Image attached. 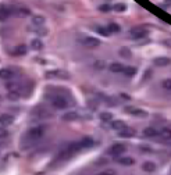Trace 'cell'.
Masks as SVG:
<instances>
[{
  "label": "cell",
  "instance_id": "6da1fadb",
  "mask_svg": "<svg viewBox=\"0 0 171 175\" xmlns=\"http://www.w3.org/2000/svg\"><path fill=\"white\" fill-rule=\"evenodd\" d=\"M45 131H46V128L43 125H36V127L29 128L28 132H27V139H29V140L41 139L42 136L45 135Z\"/></svg>",
  "mask_w": 171,
  "mask_h": 175
},
{
  "label": "cell",
  "instance_id": "7a4b0ae2",
  "mask_svg": "<svg viewBox=\"0 0 171 175\" xmlns=\"http://www.w3.org/2000/svg\"><path fill=\"white\" fill-rule=\"evenodd\" d=\"M31 116H32V118H35V119H43V118H49V117H52V113L45 107H36L35 110H32Z\"/></svg>",
  "mask_w": 171,
  "mask_h": 175
},
{
  "label": "cell",
  "instance_id": "3957f363",
  "mask_svg": "<svg viewBox=\"0 0 171 175\" xmlns=\"http://www.w3.org/2000/svg\"><path fill=\"white\" fill-rule=\"evenodd\" d=\"M50 102L53 104V107L58 108V110H64V108L68 107V102H67V99L63 97V96H54V97L50 99Z\"/></svg>",
  "mask_w": 171,
  "mask_h": 175
},
{
  "label": "cell",
  "instance_id": "277c9868",
  "mask_svg": "<svg viewBox=\"0 0 171 175\" xmlns=\"http://www.w3.org/2000/svg\"><path fill=\"white\" fill-rule=\"evenodd\" d=\"M130 35L132 39H142L147 35V31L145 28H134L130 31Z\"/></svg>",
  "mask_w": 171,
  "mask_h": 175
},
{
  "label": "cell",
  "instance_id": "5b68a950",
  "mask_svg": "<svg viewBox=\"0 0 171 175\" xmlns=\"http://www.w3.org/2000/svg\"><path fill=\"white\" fill-rule=\"evenodd\" d=\"M124 151H125V146H124V145L115 143V145H113V146L109 149V154H111V156H120V154H122Z\"/></svg>",
  "mask_w": 171,
  "mask_h": 175
},
{
  "label": "cell",
  "instance_id": "8992f818",
  "mask_svg": "<svg viewBox=\"0 0 171 175\" xmlns=\"http://www.w3.org/2000/svg\"><path fill=\"white\" fill-rule=\"evenodd\" d=\"M82 43L85 44L86 47H98L100 44V40L96 39V38H92V36H86L82 39Z\"/></svg>",
  "mask_w": 171,
  "mask_h": 175
},
{
  "label": "cell",
  "instance_id": "52a82bcc",
  "mask_svg": "<svg viewBox=\"0 0 171 175\" xmlns=\"http://www.w3.org/2000/svg\"><path fill=\"white\" fill-rule=\"evenodd\" d=\"M16 10H17V8H16ZM16 10H14L13 7L10 8V7H7L6 4H3V6H1V8H0V17H1V20L8 18L11 14H16Z\"/></svg>",
  "mask_w": 171,
  "mask_h": 175
},
{
  "label": "cell",
  "instance_id": "ba28073f",
  "mask_svg": "<svg viewBox=\"0 0 171 175\" xmlns=\"http://www.w3.org/2000/svg\"><path fill=\"white\" fill-rule=\"evenodd\" d=\"M14 75H16V72H14V70H11V68H3L1 71H0V76H1V79H13L14 78Z\"/></svg>",
  "mask_w": 171,
  "mask_h": 175
},
{
  "label": "cell",
  "instance_id": "9c48e42d",
  "mask_svg": "<svg viewBox=\"0 0 171 175\" xmlns=\"http://www.w3.org/2000/svg\"><path fill=\"white\" fill-rule=\"evenodd\" d=\"M14 122V117L10 116V114H1L0 117V124H1V127H8V125H11Z\"/></svg>",
  "mask_w": 171,
  "mask_h": 175
},
{
  "label": "cell",
  "instance_id": "30bf717a",
  "mask_svg": "<svg viewBox=\"0 0 171 175\" xmlns=\"http://www.w3.org/2000/svg\"><path fill=\"white\" fill-rule=\"evenodd\" d=\"M153 63H155L156 67H166V65L171 64V60L168 57H157V59H155Z\"/></svg>",
  "mask_w": 171,
  "mask_h": 175
},
{
  "label": "cell",
  "instance_id": "8fae6325",
  "mask_svg": "<svg viewBox=\"0 0 171 175\" xmlns=\"http://www.w3.org/2000/svg\"><path fill=\"white\" fill-rule=\"evenodd\" d=\"M6 88H7L8 92H20L21 90L20 84L16 82V81H10V82H7V84H6Z\"/></svg>",
  "mask_w": 171,
  "mask_h": 175
},
{
  "label": "cell",
  "instance_id": "7c38bea8",
  "mask_svg": "<svg viewBox=\"0 0 171 175\" xmlns=\"http://www.w3.org/2000/svg\"><path fill=\"white\" fill-rule=\"evenodd\" d=\"M127 111H130L132 116L135 117H146L147 116V113L146 111H143V110H138V108H131V107H127L125 108Z\"/></svg>",
  "mask_w": 171,
  "mask_h": 175
},
{
  "label": "cell",
  "instance_id": "4fadbf2b",
  "mask_svg": "<svg viewBox=\"0 0 171 175\" xmlns=\"http://www.w3.org/2000/svg\"><path fill=\"white\" fill-rule=\"evenodd\" d=\"M110 71L111 72H115V74H118V72H124V70H125V67L122 65V64H120V63H113V64H110Z\"/></svg>",
  "mask_w": 171,
  "mask_h": 175
},
{
  "label": "cell",
  "instance_id": "5bb4252c",
  "mask_svg": "<svg viewBox=\"0 0 171 175\" xmlns=\"http://www.w3.org/2000/svg\"><path fill=\"white\" fill-rule=\"evenodd\" d=\"M111 128L115 129V131H121V129H124V128H127V127H125V122H124V121L115 119V121H111Z\"/></svg>",
  "mask_w": 171,
  "mask_h": 175
},
{
  "label": "cell",
  "instance_id": "9a60e30c",
  "mask_svg": "<svg viewBox=\"0 0 171 175\" xmlns=\"http://www.w3.org/2000/svg\"><path fill=\"white\" fill-rule=\"evenodd\" d=\"M143 135H145V136H149V138H153V136H157V135H159V131H157L156 128L149 127V128H145V129H143Z\"/></svg>",
  "mask_w": 171,
  "mask_h": 175
},
{
  "label": "cell",
  "instance_id": "2e32d148",
  "mask_svg": "<svg viewBox=\"0 0 171 175\" xmlns=\"http://www.w3.org/2000/svg\"><path fill=\"white\" fill-rule=\"evenodd\" d=\"M118 135L121 136V138H131V136L135 135V131L134 129H130V128H124L121 131L118 132Z\"/></svg>",
  "mask_w": 171,
  "mask_h": 175
},
{
  "label": "cell",
  "instance_id": "e0dca14e",
  "mask_svg": "<svg viewBox=\"0 0 171 175\" xmlns=\"http://www.w3.org/2000/svg\"><path fill=\"white\" fill-rule=\"evenodd\" d=\"M142 168H143V171H146V172H153L156 170V164L152 163V161H145L142 164Z\"/></svg>",
  "mask_w": 171,
  "mask_h": 175
},
{
  "label": "cell",
  "instance_id": "ac0fdd59",
  "mask_svg": "<svg viewBox=\"0 0 171 175\" xmlns=\"http://www.w3.org/2000/svg\"><path fill=\"white\" fill-rule=\"evenodd\" d=\"M78 117L79 116H78L77 111H68L63 116V119H64V121H74V119H77Z\"/></svg>",
  "mask_w": 171,
  "mask_h": 175
},
{
  "label": "cell",
  "instance_id": "d6986e66",
  "mask_svg": "<svg viewBox=\"0 0 171 175\" xmlns=\"http://www.w3.org/2000/svg\"><path fill=\"white\" fill-rule=\"evenodd\" d=\"M45 17L43 16H33L32 17V24L36 25V27H41V25L45 24Z\"/></svg>",
  "mask_w": 171,
  "mask_h": 175
},
{
  "label": "cell",
  "instance_id": "ffe728a7",
  "mask_svg": "<svg viewBox=\"0 0 171 175\" xmlns=\"http://www.w3.org/2000/svg\"><path fill=\"white\" fill-rule=\"evenodd\" d=\"M31 47H32L33 50H42V49H43V43H42L41 39H33L32 42H31Z\"/></svg>",
  "mask_w": 171,
  "mask_h": 175
},
{
  "label": "cell",
  "instance_id": "44dd1931",
  "mask_svg": "<svg viewBox=\"0 0 171 175\" xmlns=\"http://www.w3.org/2000/svg\"><path fill=\"white\" fill-rule=\"evenodd\" d=\"M13 53H14L16 56H22V54L27 53V46H25V44H20V46H17V47L14 49Z\"/></svg>",
  "mask_w": 171,
  "mask_h": 175
},
{
  "label": "cell",
  "instance_id": "7402d4cb",
  "mask_svg": "<svg viewBox=\"0 0 171 175\" xmlns=\"http://www.w3.org/2000/svg\"><path fill=\"white\" fill-rule=\"evenodd\" d=\"M99 118L102 119V121H104V122H109V121L111 122V119H113V114H111V113H107V111H103V113H100Z\"/></svg>",
  "mask_w": 171,
  "mask_h": 175
},
{
  "label": "cell",
  "instance_id": "603a6c76",
  "mask_svg": "<svg viewBox=\"0 0 171 175\" xmlns=\"http://www.w3.org/2000/svg\"><path fill=\"white\" fill-rule=\"evenodd\" d=\"M79 143H81L82 149H84V147H89L93 145V139H92V138H82V139L79 140Z\"/></svg>",
  "mask_w": 171,
  "mask_h": 175
},
{
  "label": "cell",
  "instance_id": "cb8c5ba5",
  "mask_svg": "<svg viewBox=\"0 0 171 175\" xmlns=\"http://www.w3.org/2000/svg\"><path fill=\"white\" fill-rule=\"evenodd\" d=\"M118 161H120V164H122V165H132V164L135 163L132 157H122V159H120Z\"/></svg>",
  "mask_w": 171,
  "mask_h": 175
},
{
  "label": "cell",
  "instance_id": "d4e9b609",
  "mask_svg": "<svg viewBox=\"0 0 171 175\" xmlns=\"http://www.w3.org/2000/svg\"><path fill=\"white\" fill-rule=\"evenodd\" d=\"M7 97L11 100V102H16V100H18L21 97V92H8Z\"/></svg>",
  "mask_w": 171,
  "mask_h": 175
},
{
  "label": "cell",
  "instance_id": "484cf974",
  "mask_svg": "<svg viewBox=\"0 0 171 175\" xmlns=\"http://www.w3.org/2000/svg\"><path fill=\"white\" fill-rule=\"evenodd\" d=\"M120 56H121V57H125V59H131V57H132V53H131L130 49L122 47L121 50H120Z\"/></svg>",
  "mask_w": 171,
  "mask_h": 175
},
{
  "label": "cell",
  "instance_id": "4316f807",
  "mask_svg": "<svg viewBox=\"0 0 171 175\" xmlns=\"http://www.w3.org/2000/svg\"><path fill=\"white\" fill-rule=\"evenodd\" d=\"M16 16H18V17H27V16H29V10H28V8H17V10H16Z\"/></svg>",
  "mask_w": 171,
  "mask_h": 175
},
{
  "label": "cell",
  "instance_id": "83f0119b",
  "mask_svg": "<svg viewBox=\"0 0 171 175\" xmlns=\"http://www.w3.org/2000/svg\"><path fill=\"white\" fill-rule=\"evenodd\" d=\"M107 28H109V31H110V32H114V33H117V32H120V31H121V28H120V25H118V24H115V22H110Z\"/></svg>",
  "mask_w": 171,
  "mask_h": 175
},
{
  "label": "cell",
  "instance_id": "f1b7e54d",
  "mask_svg": "<svg viewBox=\"0 0 171 175\" xmlns=\"http://www.w3.org/2000/svg\"><path fill=\"white\" fill-rule=\"evenodd\" d=\"M124 74H125L127 76H134L135 74H136V68H135V67H125Z\"/></svg>",
  "mask_w": 171,
  "mask_h": 175
},
{
  "label": "cell",
  "instance_id": "f546056e",
  "mask_svg": "<svg viewBox=\"0 0 171 175\" xmlns=\"http://www.w3.org/2000/svg\"><path fill=\"white\" fill-rule=\"evenodd\" d=\"M161 136L163 138H166V139H171V129L170 128H164V129H161Z\"/></svg>",
  "mask_w": 171,
  "mask_h": 175
},
{
  "label": "cell",
  "instance_id": "4dcf8cb0",
  "mask_svg": "<svg viewBox=\"0 0 171 175\" xmlns=\"http://www.w3.org/2000/svg\"><path fill=\"white\" fill-rule=\"evenodd\" d=\"M114 10L115 11H118V13H122V11H125V8H127V6L124 3H117L115 6H114Z\"/></svg>",
  "mask_w": 171,
  "mask_h": 175
},
{
  "label": "cell",
  "instance_id": "1f68e13d",
  "mask_svg": "<svg viewBox=\"0 0 171 175\" xmlns=\"http://www.w3.org/2000/svg\"><path fill=\"white\" fill-rule=\"evenodd\" d=\"M161 86L166 89V90H171V78H167L161 82Z\"/></svg>",
  "mask_w": 171,
  "mask_h": 175
},
{
  "label": "cell",
  "instance_id": "d6a6232c",
  "mask_svg": "<svg viewBox=\"0 0 171 175\" xmlns=\"http://www.w3.org/2000/svg\"><path fill=\"white\" fill-rule=\"evenodd\" d=\"M96 31H98L100 35H103V36H109V33H110V31H109V29H104L103 27H99Z\"/></svg>",
  "mask_w": 171,
  "mask_h": 175
},
{
  "label": "cell",
  "instance_id": "836d02e7",
  "mask_svg": "<svg viewBox=\"0 0 171 175\" xmlns=\"http://www.w3.org/2000/svg\"><path fill=\"white\" fill-rule=\"evenodd\" d=\"M104 65H106L104 61H96V63H95V68H98V70H103Z\"/></svg>",
  "mask_w": 171,
  "mask_h": 175
},
{
  "label": "cell",
  "instance_id": "e575fe53",
  "mask_svg": "<svg viewBox=\"0 0 171 175\" xmlns=\"http://www.w3.org/2000/svg\"><path fill=\"white\" fill-rule=\"evenodd\" d=\"M99 10H100V11H110L111 6H109V4H103V6H100V7H99Z\"/></svg>",
  "mask_w": 171,
  "mask_h": 175
},
{
  "label": "cell",
  "instance_id": "d590c367",
  "mask_svg": "<svg viewBox=\"0 0 171 175\" xmlns=\"http://www.w3.org/2000/svg\"><path fill=\"white\" fill-rule=\"evenodd\" d=\"M98 175H114V171H113V170H106V171L99 172Z\"/></svg>",
  "mask_w": 171,
  "mask_h": 175
},
{
  "label": "cell",
  "instance_id": "8d00e7d4",
  "mask_svg": "<svg viewBox=\"0 0 171 175\" xmlns=\"http://www.w3.org/2000/svg\"><path fill=\"white\" fill-rule=\"evenodd\" d=\"M0 136H1V139H6V138H7V131L4 129V127L1 128V131H0Z\"/></svg>",
  "mask_w": 171,
  "mask_h": 175
},
{
  "label": "cell",
  "instance_id": "74e56055",
  "mask_svg": "<svg viewBox=\"0 0 171 175\" xmlns=\"http://www.w3.org/2000/svg\"><path fill=\"white\" fill-rule=\"evenodd\" d=\"M164 44H168V46H171V40H166V42H164Z\"/></svg>",
  "mask_w": 171,
  "mask_h": 175
},
{
  "label": "cell",
  "instance_id": "f35d334b",
  "mask_svg": "<svg viewBox=\"0 0 171 175\" xmlns=\"http://www.w3.org/2000/svg\"><path fill=\"white\" fill-rule=\"evenodd\" d=\"M166 4H167V6H170V7H171V0H166Z\"/></svg>",
  "mask_w": 171,
  "mask_h": 175
}]
</instances>
